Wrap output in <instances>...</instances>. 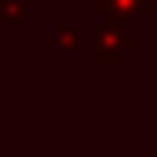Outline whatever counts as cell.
<instances>
[{"mask_svg":"<svg viewBox=\"0 0 157 157\" xmlns=\"http://www.w3.org/2000/svg\"><path fill=\"white\" fill-rule=\"evenodd\" d=\"M146 0H96L93 9L108 15V21L117 26V23H125V21H134L137 15L143 12Z\"/></svg>","mask_w":157,"mask_h":157,"instance_id":"2","label":"cell"},{"mask_svg":"<svg viewBox=\"0 0 157 157\" xmlns=\"http://www.w3.org/2000/svg\"><path fill=\"white\" fill-rule=\"evenodd\" d=\"M56 44H58V50L76 52L78 50V29L76 26H56Z\"/></svg>","mask_w":157,"mask_h":157,"instance_id":"4","label":"cell"},{"mask_svg":"<svg viewBox=\"0 0 157 157\" xmlns=\"http://www.w3.org/2000/svg\"><path fill=\"white\" fill-rule=\"evenodd\" d=\"M93 35H96V64H117L122 52L134 50V41L119 35L111 21L99 23V26L93 29Z\"/></svg>","mask_w":157,"mask_h":157,"instance_id":"1","label":"cell"},{"mask_svg":"<svg viewBox=\"0 0 157 157\" xmlns=\"http://www.w3.org/2000/svg\"><path fill=\"white\" fill-rule=\"evenodd\" d=\"M146 6H148L151 12H157V0H146Z\"/></svg>","mask_w":157,"mask_h":157,"instance_id":"5","label":"cell"},{"mask_svg":"<svg viewBox=\"0 0 157 157\" xmlns=\"http://www.w3.org/2000/svg\"><path fill=\"white\" fill-rule=\"evenodd\" d=\"M3 21L23 26L29 21V3L26 0H3Z\"/></svg>","mask_w":157,"mask_h":157,"instance_id":"3","label":"cell"}]
</instances>
